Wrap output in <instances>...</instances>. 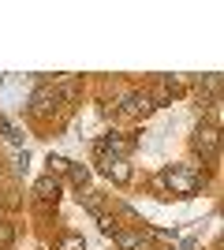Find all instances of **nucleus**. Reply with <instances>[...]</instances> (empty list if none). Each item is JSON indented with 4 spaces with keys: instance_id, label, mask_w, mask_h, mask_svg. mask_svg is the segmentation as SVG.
<instances>
[{
    "instance_id": "1",
    "label": "nucleus",
    "mask_w": 224,
    "mask_h": 250,
    "mask_svg": "<svg viewBox=\"0 0 224 250\" xmlns=\"http://www.w3.org/2000/svg\"><path fill=\"white\" fill-rule=\"evenodd\" d=\"M164 183H168L176 194H191V190L202 183V176H198V168H194V165H176V168L164 172Z\"/></svg>"
},
{
    "instance_id": "2",
    "label": "nucleus",
    "mask_w": 224,
    "mask_h": 250,
    "mask_svg": "<svg viewBox=\"0 0 224 250\" xmlns=\"http://www.w3.org/2000/svg\"><path fill=\"white\" fill-rule=\"evenodd\" d=\"M56 198H60V179L56 176H41L34 183V202L38 206H56Z\"/></svg>"
},
{
    "instance_id": "3",
    "label": "nucleus",
    "mask_w": 224,
    "mask_h": 250,
    "mask_svg": "<svg viewBox=\"0 0 224 250\" xmlns=\"http://www.w3.org/2000/svg\"><path fill=\"white\" fill-rule=\"evenodd\" d=\"M194 149H198L205 161H213V157H217V127L213 124H205V127L194 131Z\"/></svg>"
},
{
    "instance_id": "4",
    "label": "nucleus",
    "mask_w": 224,
    "mask_h": 250,
    "mask_svg": "<svg viewBox=\"0 0 224 250\" xmlns=\"http://www.w3.org/2000/svg\"><path fill=\"white\" fill-rule=\"evenodd\" d=\"M127 149H131V142L120 135V131H108V135L97 142V153L101 157H127Z\"/></svg>"
},
{
    "instance_id": "5",
    "label": "nucleus",
    "mask_w": 224,
    "mask_h": 250,
    "mask_svg": "<svg viewBox=\"0 0 224 250\" xmlns=\"http://www.w3.org/2000/svg\"><path fill=\"white\" fill-rule=\"evenodd\" d=\"M127 116H146L153 108V97L149 94H123V104H120Z\"/></svg>"
},
{
    "instance_id": "6",
    "label": "nucleus",
    "mask_w": 224,
    "mask_h": 250,
    "mask_svg": "<svg viewBox=\"0 0 224 250\" xmlns=\"http://www.w3.org/2000/svg\"><path fill=\"white\" fill-rule=\"evenodd\" d=\"M101 165H105V172L116 183H127L131 179V165H127V157H101Z\"/></svg>"
},
{
    "instance_id": "7",
    "label": "nucleus",
    "mask_w": 224,
    "mask_h": 250,
    "mask_svg": "<svg viewBox=\"0 0 224 250\" xmlns=\"http://www.w3.org/2000/svg\"><path fill=\"white\" fill-rule=\"evenodd\" d=\"M112 239H116L123 250H142V231H123V228H112Z\"/></svg>"
},
{
    "instance_id": "8",
    "label": "nucleus",
    "mask_w": 224,
    "mask_h": 250,
    "mask_svg": "<svg viewBox=\"0 0 224 250\" xmlns=\"http://www.w3.org/2000/svg\"><path fill=\"white\" fill-rule=\"evenodd\" d=\"M15 243V228H11L8 220H0V250H8Z\"/></svg>"
},
{
    "instance_id": "9",
    "label": "nucleus",
    "mask_w": 224,
    "mask_h": 250,
    "mask_svg": "<svg viewBox=\"0 0 224 250\" xmlns=\"http://www.w3.org/2000/svg\"><path fill=\"white\" fill-rule=\"evenodd\" d=\"M67 176H71V183H75V187H82L86 179H90V172H86L82 165H67Z\"/></svg>"
},
{
    "instance_id": "10",
    "label": "nucleus",
    "mask_w": 224,
    "mask_h": 250,
    "mask_svg": "<svg viewBox=\"0 0 224 250\" xmlns=\"http://www.w3.org/2000/svg\"><path fill=\"white\" fill-rule=\"evenodd\" d=\"M60 250H86V243H82V235H64V239H60Z\"/></svg>"
},
{
    "instance_id": "11",
    "label": "nucleus",
    "mask_w": 224,
    "mask_h": 250,
    "mask_svg": "<svg viewBox=\"0 0 224 250\" xmlns=\"http://www.w3.org/2000/svg\"><path fill=\"white\" fill-rule=\"evenodd\" d=\"M67 165H71V161H64V157H49V176H53V172H67Z\"/></svg>"
}]
</instances>
